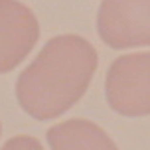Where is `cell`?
<instances>
[{
    "instance_id": "obj_1",
    "label": "cell",
    "mask_w": 150,
    "mask_h": 150,
    "mask_svg": "<svg viewBox=\"0 0 150 150\" xmlns=\"http://www.w3.org/2000/svg\"><path fill=\"white\" fill-rule=\"evenodd\" d=\"M97 63V50L85 38H52L18 77V103L36 120L57 119L85 95Z\"/></svg>"
},
{
    "instance_id": "obj_2",
    "label": "cell",
    "mask_w": 150,
    "mask_h": 150,
    "mask_svg": "<svg viewBox=\"0 0 150 150\" xmlns=\"http://www.w3.org/2000/svg\"><path fill=\"white\" fill-rule=\"evenodd\" d=\"M107 103L122 117L150 115V52L120 55L105 79Z\"/></svg>"
},
{
    "instance_id": "obj_3",
    "label": "cell",
    "mask_w": 150,
    "mask_h": 150,
    "mask_svg": "<svg viewBox=\"0 0 150 150\" xmlns=\"http://www.w3.org/2000/svg\"><path fill=\"white\" fill-rule=\"evenodd\" d=\"M97 32L112 50L150 45V0H101Z\"/></svg>"
},
{
    "instance_id": "obj_4",
    "label": "cell",
    "mask_w": 150,
    "mask_h": 150,
    "mask_svg": "<svg viewBox=\"0 0 150 150\" xmlns=\"http://www.w3.org/2000/svg\"><path fill=\"white\" fill-rule=\"evenodd\" d=\"M40 38L36 14L18 0H0V73L16 69Z\"/></svg>"
},
{
    "instance_id": "obj_5",
    "label": "cell",
    "mask_w": 150,
    "mask_h": 150,
    "mask_svg": "<svg viewBox=\"0 0 150 150\" xmlns=\"http://www.w3.org/2000/svg\"><path fill=\"white\" fill-rule=\"evenodd\" d=\"M52 150H119L103 128L85 119H71L47 130Z\"/></svg>"
},
{
    "instance_id": "obj_6",
    "label": "cell",
    "mask_w": 150,
    "mask_h": 150,
    "mask_svg": "<svg viewBox=\"0 0 150 150\" xmlns=\"http://www.w3.org/2000/svg\"><path fill=\"white\" fill-rule=\"evenodd\" d=\"M0 150H44V148H42L38 138L20 134V136H12L10 140H6V144Z\"/></svg>"
},
{
    "instance_id": "obj_7",
    "label": "cell",
    "mask_w": 150,
    "mask_h": 150,
    "mask_svg": "<svg viewBox=\"0 0 150 150\" xmlns=\"http://www.w3.org/2000/svg\"><path fill=\"white\" fill-rule=\"evenodd\" d=\"M0 132H2V127H0Z\"/></svg>"
}]
</instances>
